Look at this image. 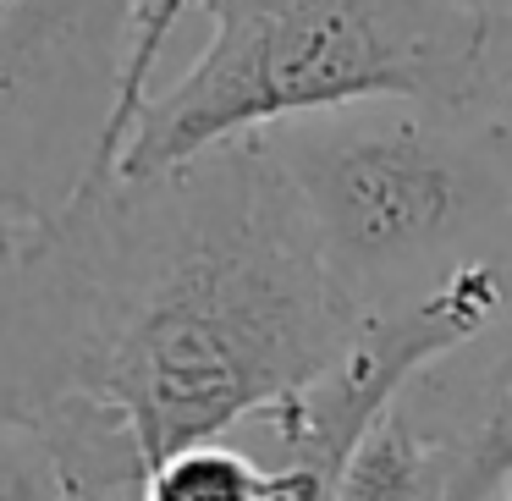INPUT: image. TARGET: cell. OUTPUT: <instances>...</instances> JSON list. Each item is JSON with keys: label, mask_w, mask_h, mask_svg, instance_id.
<instances>
[{"label": "cell", "mask_w": 512, "mask_h": 501, "mask_svg": "<svg viewBox=\"0 0 512 501\" xmlns=\"http://www.w3.org/2000/svg\"><path fill=\"white\" fill-rule=\"evenodd\" d=\"M265 144L364 320L413 309L457 270L512 254V188L446 105L369 100L270 127Z\"/></svg>", "instance_id": "cell-3"}, {"label": "cell", "mask_w": 512, "mask_h": 501, "mask_svg": "<svg viewBox=\"0 0 512 501\" xmlns=\"http://www.w3.org/2000/svg\"><path fill=\"white\" fill-rule=\"evenodd\" d=\"M457 116L474 127V138L485 144V155L496 160V171L512 188V12L490 17L485 50H479V72L468 83Z\"/></svg>", "instance_id": "cell-9"}, {"label": "cell", "mask_w": 512, "mask_h": 501, "mask_svg": "<svg viewBox=\"0 0 512 501\" xmlns=\"http://www.w3.org/2000/svg\"><path fill=\"white\" fill-rule=\"evenodd\" d=\"M270 490H276V468L226 435V441L182 446L166 463H155L144 501H270Z\"/></svg>", "instance_id": "cell-8"}, {"label": "cell", "mask_w": 512, "mask_h": 501, "mask_svg": "<svg viewBox=\"0 0 512 501\" xmlns=\"http://www.w3.org/2000/svg\"><path fill=\"white\" fill-rule=\"evenodd\" d=\"M336 501H441V474L424 446V435L408 424V413L391 408L375 430L358 441V452L342 468Z\"/></svg>", "instance_id": "cell-7"}, {"label": "cell", "mask_w": 512, "mask_h": 501, "mask_svg": "<svg viewBox=\"0 0 512 501\" xmlns=\"http://www.w3.org/2000/svg\"><path fill=\"white\" fill-rule=\"evenodd\" d=\"M265 133L160 177L100 171L0 221V397L133 424L149 468L254 430L364 336Z\"/></svg>", "instance_id": "cell-1"}, {"label": "cell", "mask_w": 512, "mask_h": 501, "mask_svg": "<svg viewBox=\"0 0 512 501\" xmlns=\"http://www.w3.org/2000/svg\"><path fill=\"white\" fill-rule=\"evenodd\" d=\"M204 50L127 127L111 171L160 177L204 149L369 100L457 111L490 17L468 0H193Z\"/></svg>", "instance_id": "cell-2"}, {"label": "cell", "mask_w": 512, "mask_h": 501, "mask_svg": "<svg viewBox=\"0 0 512 501\" xmlns=\"http://www.w3.org/2000/svg\"><path fill=\"white\" fill-rule=\"evenodd\" d=\"M474 12H485V17H501V12H512V0H468Z\"/></svg>", "instance_id": "cell-12"}, {"label": "cell", "mask_w": 512, "mask_h": 501, "mask_svg": "<svg viewBox=\"0 0 512 501\" xmlns=\"http://www.w3.org/2000/svg\"><path fill=\"white\" fill-rule=\"evenodd\" d=\"M265 463L276 468L270 501H336L347 457L314 441H281V446H265Z\"/></svg>", "instance_id": "cell-11"}, {"label": "cell", "mask_w": 512, "mask_h": 501, "mask_svg": "<svg viewBox=\"0 0 512 501\" xmlns=\"http://www.w3.org/2000/svg\"><path fill=\"white\" fill-rule=\"evenodd\" d=\"M193 0H149L144 17H138V39H133V56H127V83H122V105H116V127H111V160L116 149H122L127 127L138 122V111H144V100L155 94V67L160 56H166L171 34H177V23L188 17ZM111 171V166H105Z\"/></svg>", "instance_id": "cell-10"}, {"label": "cell", "mask_w": 512, "mask_h": 501, "mask_svg": "<svg viewBox=\"0 0 512 501\" xmlns=\"http://www.w3.org/2000/svg\"><path fill=\"white\" fill-rule=\"evenodd\" d=\"M6 6H12V0H0V17H6Z\"/></svg>", "instance_id": "cell-13"}, {"label": "cell", "mask_w": 512, "mask_h": 501, "mask_svg": "<svg viewBox=\"0 0 512 501\" xmlns=\"http://www.w3.org/2000/svg\"><path fill=\"white\" fill-rule=\"evenodd\" d=\"M501 501H512V485H507V496H501Z\"/></svg>", "instance_id": "cell-14"}, {"label": "cell", "mask_w": 512, "mask_h": 501, "mask_svg": "<svg viewBox=\"0 0 512 501\" xmlns=\"http://www.w3.org/2000/svg\"><path fill=\"white\" fill-rule=\"evenodd\" d=\"M149 0H12L0 17V221H34L111 166Z\"/></svg>", "instance_id": "cell-4"}, {"label": "cell", "mask_w": 512, "mask_h": 501, "mask_svg": "<svg viewBox=\"0 0 512 501\" xmlns=\"http://www.w3.org/2000/svg\"><path fill=\"white\" fill-rule=\"evenodd\" d=\"M149 457L111 408L23 413L0 397V501H144Z\"/></svg>", "instance_id": "cell-6"}, {"label": "cell", "mask_w": 512, "mask_h": 501, "mask_svg": "<svg viewBox=\"0 0 512 501\" xmlns=\"http://www.w3.org/2000/svg\"><path fill=\"white\" fill-rule=\"evenodd\" d=\"M441 474V501H501L512 485V303L413 375L397 397Z\"/></svg>", "instance_id": "cell-5"}]
</instances>
